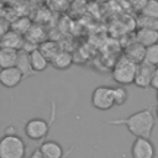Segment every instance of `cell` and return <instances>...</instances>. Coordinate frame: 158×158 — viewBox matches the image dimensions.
Returning <instances> with one entry per match:
<instances>
[{
    "label": "cell",
    "mask_w": 158,
    "mask_h": 158,
    "mask_svg": "<svg viewBox=\"0 0 158 158\" xmlns=\"http://www.w3.org/2000/svg\"><path fill=\"white\" fill-rule=\"evenodd\" d=\"M107 123L115 126H125L128 132L135 137L151 138L156 125V117L153 115L152 109L148 106L131 114L127 117L109 120Z\"/></svg>",
    "instance_id": "obj_1"
},
{
    "label": "cell",
    "mask_w": 158,
    "mask_h": 158,
    "mask_svg": "<svg viewBox=\"0 0 158 158\" xmlns=\"http://www.w3.org/2000/svg\"><path fill=\"white\" fill-rule=\"evenodd\" d=\"M26 147L25 141L16 133H4L0 137V158H25Z\"/></svg>",
    "instance_id": "obj_2"
},
{
    "label": "cell",
    "mask_w": 158,
    "mask_h": 158,
    "mask_svg": "<svg viewBox=\"0 0 158 158\" xmlns=\"http://www.w3.org/2000/svg\"><path fill=\"white\" fill-rule=\"evenodd\" d=\"M136 70H137V64L131 59H128L126 56H121L116 60L112 68V73H111L112 79L118 85H123V86L133 84Z\"/></svg>",
    "instance_id": "obj_3"
},
{
    "label": "cell",
    "mask_w": 158,
    "mask_h": 158,
    "mask_svg": "<svg viewBox=\"0 0 158 158\" xmlns=\"http://www.w3.org/2000/svg\"><path fill=\"white\" fill-rule=\"evenodd\" d=\"M51 130V122L42 117H32L30 118L23 127L25 135L31 141H42L44 139Z\"/></svg>",
    "instance_id": "obj_4"
},
{
    "label": "cell",
    "mask_w": 158,
    "mask_h": 158,
    "mask_svg": "<svg viewBox=\"0 0 158 158\" xmlns=\"http://www.w3.org/2000/svg\"><path fill=\"white\" fill-rule=\"evenodd\" d=\"M91 105L100 111H106L115 106L112 98V88L109 85H100L95 88L91 93Z\"/></svg>",
    "instance_id": "obj_5"
},
{
    "label": "cell",
    "mask_w": 158,
    "mask_h": 158,
    "mask_svg": "<svg viewBox=\"0 0 158 158\" xmlns=\"http://www.w3.org/2000/svg\"><path fill=\"white\" fill-rule=\"evenodd\" d=\"M131 157L132 158H157L154 143L151 141V138L136 137L131 146Z\"/></svg>",
    "instance_id": "obj_6"
},
{
    "label": "cell",
    "mask_w": 158,
    "mask_h": 158,
    "mask_svg": "<svg viewBox=\"0 0 158 158\" xmlns=\"http://www.w3.org/2000/svg\"><path fill=\"white\" fill-rule=\"evenodd\" d=\"M154 70V65L147 63V62H141L137 64V70L135 74V79H133V84L143 90H148L151 88V79H152V74Z\"/></svg>",
    "instance_id": "obj_7"
},
{
    "label": "cell",
    "mask_w": 158,
    "mask_h": 158,
    "mask_svg": "<svg viewBox=\"0 0 158 158\" xmlns=\"http://www.w3.org/2000/svg\"><path fill=\"white\" fill-rule=\"evenodd\" d=\"M23 77L21 72L16 67H9V68H1L0 69V85L7 89H12L17 86L22 81Z\"/></svg>",
    "instance_id": "obj_8"
},
{
    "label": "cell",
    "mask_w": 158,
    "mask_h": 158,
    "mask_svg": "<svg viewBox=\"0 0 158 158\" xmlns=\"http://www.w3.org/2000/svg\"><path fill=\"white\" fill-rule=\"evenodd\" d=\"M38 151L43 158H63V156H65L62 144L53 139L43 141L38 147Z\"/></svg>",
    "instance_id": "obj_9"
},
{
    "label": "cell",
    "mask_w": 158,
    "mask_h": 158,
    "mask_svg": "<svg viewBox=\"0 0 158 158\" xmlns=\"http://www.w3.org/2000/svg\"><path fill=\"white\" fill-rule=\"evenodd\" d=\"M23 36L12 31V30H9L7 32H5L1 37H0V47H5V48H11V49H16V51H20L22 48V44H23Z\"/></svg>",
    "instance_id": "obj_10"
},
{
    "label": "cell",
    "mask_w": 158,
    "mask_h": 158,
    "mask_svg": "<svg viewBox=\"0 0 158 158\" xmlns=\"http://www.w3.org/2000/svg\"><path fill=\"white\" fill-rule=\"evenodd\" d=\"M136 42L143 47H148L158 42V30L151 27H139L136 32Z\"/></svg>",
    "instance_id": "obj_11"
},
{
    "label": "cell",
    "mask_w": 158,
    "mask_h": 158,
    "mask_svg": "<svg viewBox=\"0 0 158 158\" xmlns=\"http://www.w3.org/2000/svg\"><path fill=\"white\" fill-rule=\"evenodd\" d=\"M73 56L68 51L60 49L51 58L49 64L57 70H67L73 64Z\"/></svg>",
    "instance_id": "obj_12"
},
{
    "label": "cell",
    "mask_w": 158,
    "mask_h": 158,
    "mask_svg": "<svg viewBox=\"0 0 158 158\" xmlns=\"http://www.w3.org/2000/svg\"><path fill=\"white\" fill-rule=\"evenodd\" d=\"M28 57H30V63H31V67L33 69L35 73H41V72H44L48 65H49V60L43 56V53L37 48L32 49L30 53H28Z\"/></svg>",
    "instance_id": "obj_13"
},
{
    "label": "cell",
    "mask_w": 158,
    "mask_h": 158,
    "mask_svg": "<svg viewBox=\"0 0 158 158\" xmlns=\"http://www.w3.org/2000/svg\"><path fill=\"white\" fill-rule=\"evenodd\" d=\"M15 67L21 72L23 79H27L30 77H32L35 74L32 67H31V63H30V57H28V53L20 49L19 53H17V59H16V64Z\"/></svg>",
    "instance_id": "obj_14"
},
{
    "label": "cell",
    "mask_w": 158,
    "mask_h": 158,
    "mask_svg": "<svg viewBox=\"0 0 158 158\" xmlns=\"http://www.w3.org/2000/svg\"><path fill=\"white\" fill-rule=\"evenodd\" d=\"M144 52H146V47H143L142 44L135 42L131 43L128 47H126L123 56H126L128 59H131L132 62H135L136 64L143 62L144 59Z\"/></svg>",
    "instance_id": "obj_15"
},
{
    "label": "cell",
    "mask_w": 158,
    "mask_h": 158,
    "mask_svg": "<svg viewBox=\"0 0 158 158\" xmlns=\"http://www.w3.org/2000/svg\"><path fill=\"white\" fill-rule=\"evenodd\" d=\"M17 53H19V51H16V49L0 47V69L15 67L16 59H17Z\"/></svg>",
    "instance_id": "obj_16"
},
{
    "label": "cell",
    "mask_w": 158,
    "mask_h": 158,
    "mask_svg": "<svg viewBox=\"0 0 158 158\" xmlns=\"http://www.w3.org/2000/svg\"><path fill=\"white\" fill-rule=\"evenodd\" d=\"M25 40H27L35 44L38 42H43L44 41V30L41 26L32 25L30 27V30L25 33Z\"/></svg>",
    "instance_id": "obj_17"
},
{
    "label": "cell",
    "mask_w": 158,
    "mask_h": 158,
    "mask_svg": "<svg viewBox=\"0 0 158 158\" xmlns=\"http://www.w3.org/2000/svg\"><path fill=\"white\" fill-rule=\"evenodd\" d=\"M112 88V98H114V105L115 106H121L126 104L128 99V91L123 85H117V86H111Z\"/></svg>",
    "instance_id": "obj_18"
},
{
    "label": "cell",
    "mask_w": 158,
    "mask_h": 158,
    "mask_svg": "<svg viewBox=\"0 0 158 158\" xmlns=\"http://www.w3.org/2000/svg\"><path fill=\"white\" fill-rule=\"evenodd\" d=\"M38 49L43 53V56H44L48 60H51V58H52L57 52L60 51V47L58 46L57 42H53V41H43V42L38 46Z\"/></svg>",
    "instance_id": "obj_19"
},
{
    "label": "cell",
    "mask_w": 158,
    "mask_h": 158,
    "mask_svg": "<svg viewBox=\"0 0 158 158\" xmlns=\"http://www.w3.org/2000/svg\"><path fill=\"white\" fill-rule=\"evenodd\" d=\"M31 26H32V22L30 21V19H27V17H20V19H17L14 22L10 23V30H12V31H15V32H17V33H20V35L23 36L30 30Z\"/></svg>",
    "instance_id": "obj_20"
},
{
    "label": "cell",
    "mask_w": 158,
    "mask_h": 158,
    "mask_svg": "<svg viewBox=\"0 0 158 158\" xmlns=\"http://www.w3.org/2000/svg\"><path fill=\"white\" fill-rule=\"evenodd\" d=\"M141 14L143 17L158 19V0H147L144 6L141 9Z\"/></svg>",
    "instance_id": "obj_21"
},
{
    "label": "cell",
    "mask_w": 158,
    "mask_h": 158,
    "mask_svg": "<svg viewBox=\"0 0 158 158\" xmlns=\"http://www.w3.org/2000/svg\"><path fill=\"white\" fill-rule=\"evenodd\" d=\"M144 62L157 67L158 65V42L154 44H151L148 47H146V52H144Z\"/></svg>",
    "instance_id": "obj_22"
},
{
    "label": "cell",
    "mask_w": 158,
    "mask_h": 158,
    "mask_svg": "<svg viewBox=\"0 0 158 158\" xmlns=\"http://www.w3.org/2000/svg\"><path fill=\"white\" fill-rule=\"evenodd\" d=\"M9 30H10V22L7 21V19H5L4 16L0 15V37Z\"/></svg>",
    "instance_id": "obj_23"
},
{
    "label": "cell",
    "mask_w": 158,
    "mask_h": 158,
    "mask_svg": "<svg viewBox=\"0 0 158 158\" xmlns=\"http://www.w3.org/2000/svg\"><path fill=\"white\" fill-rule=\"evenodd\" d=\"M151 88L154 89V90H158V65L154 67L152 79H151Z\"/></svg>",
    "instance_id": "obj_24"
},
{
    "label": "cell",
    "mask_w": 158,
    "mask_h": 158,
    "mask_svg": "<svg viewBox=\"0 0 158 158\" xmlns=\"http://www.w3.org/2000/svg\"><path fill=\"white\" fill-rule=\"evenodd\" d=\"M15 133H16V130H15L14 126H9V127H6V130H5V135H15Z\"/></svg>",
    "instance_id": "obj_25"
},
{
    "label": "cell",
    "mask_w": 158,
    "mask_h": 158,
    "mask_svg": "<svg viewBox=\"0 0 158 158\" xmlns=\"http://www.w3.org/2000/svg\"><path fill=\"white\" fill-rule=\"evenodd\" d=\"M156 117L158 118V105H157V107H156Z\"/></svg>",
    "instance_id": "obj_26"
},
{
    "label": "cell",
    "mask_w": 158,
    "mask_h": 158,
    "mask_svg": "<svg viewBox=\"0 0 158 158\" xmlns=\"http://www.w3.org/2000/svg\"><path fill=\"white\" fill-rule=\"evenodd\" d=\"M156 99H157V102H158V90H157V93H156Z\"/></svg>",
    "instance_id": "obj_27"
}]
</instances>
